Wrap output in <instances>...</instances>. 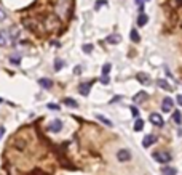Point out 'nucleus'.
I'll list each match as a JSON object with an SVG mask.
<instances>
[{
    "instance_id": "obj_1",
    "label": "nucleus",
    "mask_w": 182,
    "mask_h": 175,
    "mask_svg": "<svg viewBox=\"0 0 182 175\" xmlns=\"http://www.w3.org/2000/svg\"><path fill=\"white\" fill-rule=\"evenodd\" d=\"M152 156H153V159H155L157 162H160V164H166V162H169V161L172 159L168 151H155Z\"/></svg>"
},
{
    "instance_id": "obj_2",
    "label": "nucleus",
    "mask_w": 182,
    "mask_h": 175,
    "mask_svg": "<svg viewBox=\"0 0 182 175\" xmlns=\"http://www.w3.org/2000/svg\"><path fill=\"white\" fill-rule=\"evenodd\" d=\"M69 11H71V3L69 2H59L58 5H56V13H58L61 18H66L69 15Z\"/></svg>"
},
{
    "instance_id": "obj_3",
    "label": "nucleus",
    "mask_w": 182,
    "mask_h": 175,
    "mask_svg": "<svg viewBox=\"0 0 182 175\" xmlns=\"http://www.w3.org/2000/svg\"><path fill=\"white\" fill-rule=\"evenodd\" d=\"M117 159H118L120 162H126V161L131 159V151L129 149H120L118 153H117Z\"/></svg>"
},
{
    "instance_id": "obj_4",
    "label": "nucleus",
    "mask_w": 182,
    "mask_h": 175,
    "mask_svg": "<svg viewBox=\"0 0 182 175\" xmlns=\"http://www.w3.org/2000/svg\"><path fill=\"white\" fill-rule=\"evenodd\" d=\"M13 39L10 37V34H8L7 31H0V45L2 47H7L8 44H11Z\"/></svg>"
},
{
    "instance_id": "obj_5",
    "label": "nucleus",
    "mask_w": 182,
    "mask_h": 175,
    "mask_svg": "<svg viewBox=\"0 0 182 175\" xmlns=\"http://www.w3.org/2000/svg\"><path fill=\"white\" fill-rule=\"evenodd\" d=\"M150 122L153 124V125H157V127H163V124H165L163 117L160 116V114H157V113H152L150 114Z\"/></svg>"
},
{
    "instance_id": "obj_6",
    "label": "nucleus",
    "mask_w": 182,
    "mask_h": 175,
    "mask_svg": "<svg viewBox=\"0 0 182 175\" xmlns=\"http://www.w3.org/2000/svg\"><path fill=\"white\" fill-rule=\"evenodd\" d=\"M61 128H62V122L59 121V119H54V121H51L50 122V125H48V130L50 132H61Z\"/></svg>"
},
{
    "instance_id": "obj_7",
    "label": "nucleus",
    "mask_w": 182,
    "mask_h": 175,
    "mask_svg": "<svg viewBox=\"0 0 182 175\" xmlns=\"http://www.w3.org/2000/svg\"><path fill=\"white\" fill-rule=\"evenodd\" d=\"M136 79H137L139 82H141L142 85H149V84H150V76L146 74V72H137Z\"/></svg>"
},
{
    "instance_id": "obj_8",
    "label": "nucleus",
    "mask_w": 182,
    "mask_h": 175,
    "mask_svg": "<svg viewBox=\"0 0 182 175\" xmlns=\"http://www.w3.org/2000/svg\"><path fill=\"white\" fill-rule=\"evenodd\" d=\"M172 104H174V103H172V100L169 98V96H166V98L163 100V103H161V109L165 113H169L172 109Z\"/></svg>"
},
{
    "instance_id": "obj_9",
    "label": "nucleus",
    "mask_w": 182,
    "mask_h": 175,
    "mask_svg": "<svg viewBox=\"0 0 182 175\" xmlns=\"http://www.w3.org/2000/svg\"><path fill=\"white\" fill-rule=\"evenodd\" d=\"M155 141H157L155 135H146V137H144V140H142V146H144V148H149V146L153 145Z\"/></svg>"
},
{
    "instance_id": "obj_10",
    "label": "nucleus",
    "mask_w": 182,
    "mask_h": 175,
    "mask_svg": "<svg viewBox=\"0 0 182 175\" xmlns=\"http://www.w3.org/2000/svg\"><path fill=\"white\" fill-rule=\"evenodd\" d=\"M105 42L107 44H112V45H117V44L121 42V35L120 34H110L109 37L105 39Z\"/></svg>"
},
{
    "instance_id": "obj_11",
    "label": "nucleus",
    "mask_w": 182,
    "mask_h": 175,
    "mask_svg": "<svg viewBox=\"0 0 182 175\" xmlns=\"http://www.w3.org/2000/svg\"><path fill=\"white\" fill-rule=\"evenodd\" d=\"M147 96L149 95L146 93V92H139V93H136L133 96V101H134V103H142V101L147 100Z\"/></svg>"
},
{
    "instance_id": "obj_12",
    "label": "nucleus",
    "mask_w": 182,
    "mask_h": 175,
    "mask_svg": "<svg viewBox=\"0 0 182 175\" xmlns=\"http://www.w3.org/2000/svg\"><path fill=\"white\" fill-rule=\"evenodd\" d=\"M90 90H91V84H90V82H88V84H82L80 87H78V92H80V95H83V96L90 95Z\"/></svg>"
},
{
    "instance_id": "obj_13",
    "label": "nucleus",
    "mask_w": 182,
    "mask_h": 175,
    "mask_svg": "<svg viewBox=\"0 0 182 175\" xmlns=\"http://www.w3.org/2000/svg\"><path fill=\"white\" fill-rule=\"evenodd\" d=\"M39 85L42 87V89H51V87H53V82H51L50 79H45L43 77V79L39 80Z\"/></svg>"
},
{
    "instance_id": "obj_14",
    "label": "nucleus",
    "mask_w": 182,
    "mask_h": 175,
    "mask_svg": "<svg viewBox=\"0 0 182 175\" xmlns=\"http://www.w3.org/2000/svg\"><path fill=\"white\" fill-rule=\"evenodd\" d=\"M147 23H149V16L147 15H144V13H141V15H139L137 16V26H146L147 24Z\"/></svg>"
},
{
    "instance_id": "obj_15",
    "label": "nucleus",
    "mask_w": 182,
    "mask_h": 175,
    "mask_svg": "<svg viewBox=\"0 0 182 175\" xmlns=\"http://www.w3.org/2000/svg\"><path fill=\"white\" fill-rule=\"evenodd\" d=\"M172 121H174L177 125L182 124V114H181V111H177V109H176V111L172 113Z\"/></svg>"
},
{
    "instance_id": "obj_16",
    "label": "nucleus",
    "mask_w": 182,
    "mask_h": 175,
    "mask_svg": "<svg viewBox=\"0 0 182 175\" xmlns=\"http://www.w3.org/2000/svg\"><path fill=\"white\" fill-rule=\"evenodd\" d=\"M157 84H158V87H161V89H165V90H168V92H171L172 90V87L168 84L166 80H163V79H160V80H157Z\"/></svg>"
},
{
    "instance_id": "obj_17",
    "label": "nucleus",
    "mask_w": 182,
    "mask_h": 175,
    "mask_svg": "<svg viewBox=\"0 0 182 175\" xmlns=\"http://www.w3.org/2000/svg\"><path fill=\"white\" fill-rule=\"evenodd\" d=\"M129 37H131V40H133V42H136V44L141 40V35H139V32L136 29H131V32H129Z\"/></svg>"
},
{
    "instance_id": "obj_18",
    "label": "nucleus",
    "mask_w": 182,
    "mask_h": 175,
    "mask_svg": "<svg viewBox=\"0 0 182 175\" xmlns=\"http://www.w3.org/2000/svg\"><path fill=\"white\" fill-rule=\"evenodd\" d=\"M96 119H97V121H101L102 124H105V125H109V127H112V125H114V124H112V121H109V119H107V117H104L102 114H96Z\"/></svg>"
},
{
    "instance_id": "obj_19",
    "label": "nucleus",
    "mask_w": 182,
    "mask_h": 175,
    "mask_svg": "<svg viewBox=\"0 0 182 175\" xmlns=\"http://www.w3.org/2000/svg\"><path fill=\"white\" fill-rule=\"evenodd\" d=\"M142 128H144V121L137 117V119H136V122H134V130H136V132H141Z\"/></svg>"
},
{
    "instance_id": "obj_20",
    "label": "nucleus",
    "mask_w": 182,
    "mask_h": 175,
    "mask_svg": "<svg viewBox=\"0 0 182 175\" xmlns=\"http://www.w3.org/2000/svg\"><path fill=\"white\" fill-rule=\"evenodd\" d=\"M163 175H176L177 173V170L174 167H163Z\"/></svg>"
},
{
    "instance_id": "obj_21",
    "label": "nucleus",
    "mask_w": 182,
    "mask_h": 175,
    "mask_svg": "<svg viewBox=\"0 0 182 175\" xmlns=\"http://www.w3.org/2000/svg\"><path fill=\"white\" fill-rule=\"evenodd\" d=\"M8 34H10V37H11L13 40H15V39H18V35H19V31H18V27L13 26V27H11V31L8 32Z\"/></svg>"
},
{
    "instance_id": "obj_22",
    "label": "nucleus",
    "mask_w": 182,
    "mask_h": 175,
    "mask_svg": "<svg viewBox=\"0 0 182 175\" xmlns=\"http://www.w3.org/2000/svg\"><path fill=\"white\" fill-rule=\"evenodd\" d=\"M64 103H66L67 106H71V108H77L78 106V103L75 100H72V98H66V100H64Z\"/></svg>"
},
{
    "instance_id": "obj_23",
    "label": "nucleus",
    "mask_w": 182,
    "mask_h": 175,
    "mask_svg": "<svg viewBox=\"0 0 182 175\" xmlns=\"http://www.w3.org/2000/svg\"><path fill=\"white\" fill-rule=\"evenodd\" d=\"M64 66V61L62 59H59V58H56V61H54V71H61V68Z\"/></svg>"
},
{
    "instance_id": "obj_24",
    "label": "nucleus",
    "mask_w": 182,
    "mask_h": 175,
    "mask_svg": "<svg viewBox=\"0 0 182 175\" xmlns=\"http://www.w3.org/2000/svg\"><path fill=\"white\" fill-rule=\"evenodd\" d=\"M110 69H112V64L110 63H105L104 64V66H102V74H109V72H110Z\"/></svg>"
},
{
    "instance_id": "obj_25",
    "label": "nucleus",
    "mask_w": 182,
    "mask_h": 175,
    "mask_svg": "<svg viewBox=\"0 0 182 175\" xmlns=\"http://www.w3.org/2000/svg\"><path fill=\"white\" fill-rule=\"evenodd\" d=\"M104 5H107V3H105V0H97V2H96V7H94V10L97 11L99 8H102Z\"/></svg>"
},
{
    "instance_id": "obj_26",
    "label": "nucleus",
    "mask_w": 182,
    "mask_h": 175,
    "mask_svg": "<svg viewBox=\"0 0 182 175\" xmlns=\"http://www.w3.org/2000/svg\"><path fill=\"white\" fill-rule=\"evenodd\" d=\"M82 50H83L85 53H91V52H93V45H90V44H88V45H83Z\"/></svg>"
},
{
    "instance_id": "obj_27",
    "label": "nucleus",
    "mask_w": 182,
    "mask_h": 175,
    "mask_svg": "<svg viewBox=\"0 0 182 175\" xmlns=\"http://www.w3.org/2000/svg\"><path fill=\"white\" fill-rule=\"evenodd\" d=\"M48 108L51 109V111H59V106L54 104V103H48Z\"/></svg>"
},
{
    "instance_id": "obj_28",
    "label": "nucleus",
    "mask_w": 182,
    "mask_h": 175,
    "mask_svg": "<svg viewBox=\"0 0 182 175\" xmlns=\"http://www.w3.org/2000/svg\"><path fill=\"white\" fill-rule=\"evenodd\" d=\"M131 114H133L134 117H137V116H139V109L134 108V106H131Z\"/></svg>"
},
{
    "instance_id": "obj_29",
    "label": "nucleus",
    "mask_w": 182,
    "mask_h": 175,
    "mask_svg": "<svg viewBox=\"0 0 182 175\" xmlns=\"http://www.w3.org/2000/svg\"><path fill=\"white\" fill-rule=\"evenodd\" d=\"M74 74L80 76L82 74V66H75V69H74Z\"/></svg>"
},
{
    "instance_id": "obj_30",
    "label": "nucleus",
    "mask_w": 182,
    "mask_h": 175,
    "mask_svg": "<svg viewBox=\"0 0 182 175\" xmlns=\"http://www.w3.org/2000/svg\"><path fill=\"white\" fill-rule=\"evenodd\" d=\"M101 82H102L104 85H107V84H109V77H107V76L104 74V76H102V79H101Z\"/></svg>"
},
{
    "instance_id": "obj_31",
    "label": "nucleus",
    "mask_w": 182,
    "mask_h": 175,
    "mask_svg": "<svg viewBox=\"0 0 182 175\" xmlns=\"http://www.w3.org/2000/svg\"><path fill=\"white\" fill-rule=\"evenodd\" d=\"M30 175H46V173H43L42 170H34V172H32Z\"/></svg>"
},
{
    "instance_id": "obj_32",
    "label": "nucleus",
    "mask_w": 182,
    "mask_h": 175,
    "mask_svg": "<svg viewBox=\"0 0 182 175\" xmlns=\"http://www.w3.org/2000/svg\"><path fill=\"white\" fill-rule=\"evenodd\" d=\"M3 133H5V127H0V140H2V137H3Z\"/></svg>"
},
{
    "instance_id": "obj_33",
    "label": "nucleus",
    "mask_w": 182,
    "mask_h": 175,
    "mask_svg": "<svg viewBox=\"0 0 182 175\" xmlns=\"http://www.w3.org/2000/svg\"><path fill=\"white\" fill-rule=\"evenodd\" d=\"M3 20H5V13H3L2 8H0V21H3Z\"/></svg>"
},
{
    "instance_id": "obj_34",
    "label": "nucleus",
    "mask_w": 182,
    "mask_h": 175,
    "mask_svg": "<svg viewBox=\"0 0 182 175\" xmlns=\"http://www.w3.org/2000/svg\"><path fill=\"white\" fill-rule=\"evenodd\" d=\"M11 63L13 64H18V63H19V58H11Z\"/></svg>"
},
{
    "instance_id": "obj_35",
    "label": "nucleus",
    "mask_w": 182,
    "mask_h": 175,
    "mask_svg": "<svg viewBox=\"0 0 182 175\" xmlns=\"http://www.w3.org/2000/svg\"><path fill=\"white\" fill-rule=\"evenodd\" d=\"M177 103L182 104V95H177Z\"/></svg>"
},
{
    "instance_id": "obj_36",
    "label": "nucleus",
    "mask_w": 182,
    "mask_h": 175,
    "mask_svg": "<svg viewBox=\"0 0 182 175\" xmlns=\"http://www.w3.org/2000/svg\"><path fill=\"white\" fill-rule=\"evenodd\" d=\"M136 3L137 5H142V0H136Z\"/></svg>"
},
{
    "instance_id": "obj_37",
    "label": "nucleus",
    "mask_w": 182,
    "mask_h": 175,
    "mask_svg": "<svg viewBox=\"0 0 182 175\" xmlns=\"http://www.w3.org/2000/svg\"><path fill=\"white\" fill-rule=\"evenodd\" d=\"M0 103H2V98H0Z\"/></svg>"
},
{
    "instance_id": "obj_38",
    "label": "nucleus",
    "mask_w": 182,
    "mask_h": 175,
    "mask_svg": "<svg viewBox=\"0 0 182 175\" xmlns=\"http://www.w3.org/2000/svg\"><path fill=\"white\" fill-rule=\"evenodd\" d=\"M181 2H182V0H181Z\"/></svg>"
}]
</instances>
